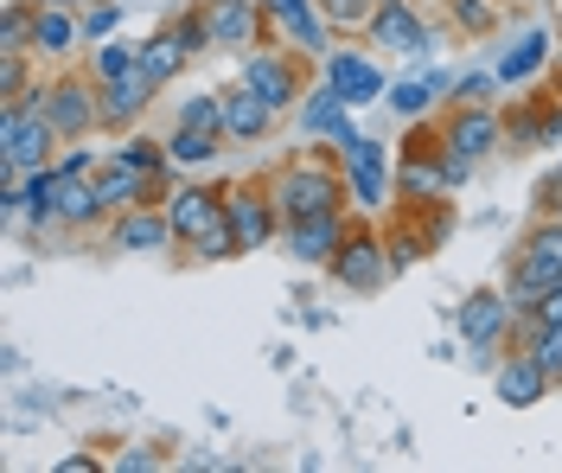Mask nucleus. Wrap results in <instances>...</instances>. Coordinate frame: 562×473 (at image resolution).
Wrapping results in <instances>:
<instances>
[{
	"mask_svg": "<svg viewBox=\"0 0 562 473\" xmlns=\"http://www.w3.org/2000/svg\"><path fill=\"white\" fill-rule=\"evenodd\" d=\"M52 147H58V128L38 103H7V122H0V167L13 173H33V167H52Z\"/></svg>",
	"mask_w": 562,
	"mask_h": 473,
	"instance_id": "1",
	"label": "nucleus"
},
{
	"mask_svg": "<svg viewBox=\"0 0 562 473\" xmlns=\"http://www.w3.org/2000/svg\"><path fill=\"white\" fill-rule=\"evenodd\" d=\"M339 199H346V173H333L326 160H301V167H288L281 185H276V212L288 224L314 218V212H339Z\"/></svg>",
	"mask_w": 562,
	"mask_h": 473,
	"instance_id": "2",
	"label": "nucleus"
},
{
	"mask_svg": "<svg viewBox=\"0 0 562 473\" xmlns=\"http://www.w3.org/2000/svg\"><path fill=\"white\" fill-rule=\"evenodd\" d=\"M550 282H562V218L530 230L525 256H518V269H512V307H518V314H530V307L543 301V289H550Z\"/></svg>",
	"mask_w": 562,
	"mask_h": 473,
	"instance_id": "3",
	"label": "nucleus"
},
{
	"mask_svg": "<svg viewBox=\"0 0 562 473\" xmlns=\"http://www.w3.org/2000/svg\"><path fill=\"white\" fill-rule=\"evenodd\" d=\"M333 142H339V160H346L351 199H358V205H384V199H390V154H384V142L358 135L351 122L333 135Z\"/></svg>",
	"mask_w": 562,
	"mask_h": 473,
	"instance_id": "4",
	"label": "nucleus"
},
{
	"mask_svg": "<svg viewBox=\"0 0 562 473\" xmlns=\"http://www.w3.org/2000/svg\"><path fill=\"white\" fill-rule=\"evenodd\" d=\"M326 269H333V275H339L351 294H371V289H384L390 250L378 244V237H364V230H358V237H346V244H339V256H333Z\"/></svg>",
	"mask_w": 562,
	"mask_h": 473,
	"instance_id": "5",
	"label": "nucleus"
},
{
	"mask_svg": "<svg viewBox=\"0 0 562 473\" xmlns=\"http://www.w3.org/2000/svg\"><path fill=\"white\" fill-rule=\"evenodd\" d=\"M38 110L52 115V128H58V135H90V128H97V122H103V97H90V90H83V83H52V90H38L33 97Z\"/></svg>",
	"mask_w": 562,
	"mask_h": 473,
	"instance_id": "6",
	"label": "nucleus"
},
{
	"mask_svg": "<svg viewBox=\"0 0 562 473\" xmlns=\"http://www.w3.org/2000/svg\"><path fill=\"white\" fill-rule=\"evenodd\" d=\"M512 314H518V307H512V294H492V289L486 294H467V301H460V339L486 352V346H498V339H505Z\"/></svg>",
	"mask_w": 562,
	"mask_h": 473,
	"instance_id": "7",
	"label": "nucleus"
},
{
	"mask_svg": "<svg viewBox=\"0 0 562 473\" xmlns=\"http://www.w3.org/2000/svg\"><path fill=\"white\" fill-rule=\"evenodd\" d=\"M167 218H173V244H199L211 224L224 218V199H217V192H205V185H173Z\"/></svg>",
	"mask_w": 562,
	"mask_h": 473,
	"instance_id": "8",
	"label": "nucleus"
},
{
	"mask_svg": "<svg viewBox=\"0 0 562 473\" xmlns=\"http://www.w3.org/2000/svg\"><path fill=\"white\" fill-rule=\"evenodd\" d=\"M244 83L269 103V110H288V103H301V77H294V65L288 58H276V52H249L244 58Z\"/></svg>",
	"mask_w": 562,
	"mask_h": 473,
	"instance_id": "9",
	"label": "nucleus"
},
{
	"mask_svg": "<svg viewBox=\"0 0 562 473\" xmlns=\"http://www.w3.org/2000/svg\"><path fill=\"white\" fill-rule=\"evenodd\" d=\"M371 38H378L384 52H422V45H428V26H422V13L409 7V0H378Z\"/></svg>",
	"mask_w": 562,
	"mask_h": 473,
	"instance_id": "10",
	"label": "nucleus"
},
{
	"mask_svg": "<svg viewBox=\"0 0 562 473\" xmlns=\"http://www.w3.org/2000/svg\"><path fill=\"white\" fill-rule=\"evenodd\" d=\"M339 244H346V218L339 212H314V218L288 224V250L301 256V262H333Z\"/></svg>",
	"mask_w": 562,
	"mask_h": 473,
	"instance_id": "11",
	"label": "nucleus"
},
{
	"mask_svg": "<svg viewBox=\"0 0 562 473\" xmlns=\"http://www.w3.org/2000/svg\"><path fill=\"white\" fill-rule=\"evenodd\" d=\"M199 13H205V26H211V45H256L262 38L256 0H205Z\"/></svg>",
	"mask_w": 562,
	"mask_h": 473,
	"instance_id": "12",
	"label": "nucleus"
},
{
	"mask_svg": "<svg viewBox=\"0 0 562 473\" xmlns=\"http://www.w3.org/2000/svg\"><path fill=\"white\" fill-rule=\"evenodd\" d=\"M276 115H281V110H269V103H262L249 83L224 90V142H262Z\"/></svg>",
	"mask_w": 562,
	"mask_h": 473,
	"instance_id": "13",
	"label": "nucleus"
},
{
	"mask_svg": "<svg viewBox=\"0 0 562 473\" xmlns=\"http://www.w3.org/2000/svg\"><path fill=\"white\" fill-rule=\"evenodd\" d=\"M543 391H550V371H543V359H537V352H512V359L498 364V397L512 403V409L543 403Z\"/></svg>",
	"mask_w": 562,
	"mask_h": 473,
	"instance_id": "14",
	"label": "nucleus"
},
{
	"mask_svg": "<svg viewBox=\"0 0 562 473\" xmlns=\"http://www.w3.org/2000/svg\"><path fill=\"white\" fill-rule=\"evenodd\" d=\"M326 83L346 97L351 110H358V103H371V97L384 90L378 65H371V58H358V52H326Z\"/></svg>",
	"mask_w": 562,
	"mask_h": 473,
	"instance_id": "15",
	"label": "nucleus"
},
{
	"mask_svg": "<svg viewBox=\"0 0 562 473\" xmlns=\"http://www.w3.org/2000/svg\"><path fill=\"white\" fill-rule=\"evenodd\" d=\"M224 212H231V230H237L244 250H256V244L276 237V199H262V192H231Z\"/></svg>",
	"mask_w": 562,
	"mask_h": 473,
	"instance_id": "16",
	"label": "nucleus"
},
{
	"mask_svg": "<svg viewBox=\"0 0 562 473\" xmlns=\"http://www.w3.org/2000/svg\"><path fill=\"white\" fill-rule=\"evenodd\" d=\"M498 135H505V128H498V115H492L486 103H467V110H460L454 122H448V135H441V142H454L460 154L486 160L492 147H498Z\"/></svg>",
	"mask_w": 562,
	"mask_h": 473,
	"instance_id": "17",
	"label": "nucleus"
},
{
	"mask_svg": "<svg viewBox=\"0 0 562 473\" xmlns=\"http://www.w3.org/2000/svg\"><path fill=\"white\" fill-rule=\"evenodd\" d=\"M154 180H160V173H147V167H135V160L115 154L97 185H103V199L115 205V212H128V205H147V199H154Z\"/></svg>",
	"mask_w": 562,
	"mask_h": 473,
	"instance_id": "18",
	"label": "nucleus"
},
{
	"mask_svg": "<svg viewBox=\"0 0 562 473\" xmlns=\"http://www.w3.org/2000/svg\"><path fill=\"white\" fill-rule=\"evenodd\" d=\"M97 97H103V122H115V128H122V122H135L140 115V103H147V97H154V77L140 71H122V77H109L103 90H97Z\"/></svg>",
	"mask_w": 562,
	"mask_h": 473,
	"instance_id": "19",
	"label": "nucleus"
},
{
	"mask_svg": "<svg viewBox=\"0 0 562 473\" xmlns=\"http://www.w3.org/2000/svg\"><path fill=\"white\" fill-rule=\"evenodd\" d=\"M115 244L122 250H160V244H173V218L167 212H147V205H128L122 224H115Z\"/></svg>",
	"mask_w": 562,
	"mask_h": 473,
	"instance_id": "20",
	"label": "nucleus"
},
{
	"mask_svg": "<svg viewBox=\"0 0 562 473\" xmlns=\"http://www.w3.org/2000/svg\"><path fill=\"white\" fill-rule=\"evenodd\" d=\"M186 58H192V45H186L173 26H167V33H154L147 45H140V71L154 77V90H160V83H173V77L186 71Z\"/></svg>",
	"mask_w": 562,
	"mask_h": 473,
	"instance_id": "21",
	"label": "nucleus"
},
{
	"mask_svg": "<svg viewBox=\"0 0 562 473\" xmlns=\"http://www.w3.org/2000/svg\"><path fill=\"white\" fill-rule=\"evenodd\" d=\"M269 13L288 26V38H294L301 52H326V26L314 20V7H307V0H269Z\"/></svg>",
	"mask_w": 562,
	"mask_h": 473,
	"instance_id": "22",
	"label": "nucleus"
},
{
	"mask_svg": "<svg viewBox=\"0 0 562 473\" xmlns=\"http://www.w3.org/2000/svg\"><path fill=\"white\" fill-rule=\"evenodd\" d=\"M543 58H550V38H543V33H525L512 52H505V58H498V71H492V77H498V83H525V77L543 71Z\"/></svg>",
	"mask_w": 562,
	"mask_h": 473,
	"instance_id": "23",
	"label": "nucleus"
},
{
	"mask_svg": "<svg viewBox=\"0 0 562 473\" xmlns=\"http://www.w3.org/2000/svg\"><path fill=\"white\" fill-rule=\"evenodd\" d=\"M346 110L351 103L326 83V90H314V97L301 103V128H307V135H339V128H346Z\"/></svg>",
	"mask_w": 562,
	"mask_h": 473,
	"instance_id": "24",
	"label": "nucleus"
},
{
	"mask_svg": "<svg viewBox=\"0 0 562 473\" xmlns=\"http://www.w3.org/2000/svg\"><path fill=\"white\" fill-rule=\"evenodd\" d=\"M103 212H109V199H103V185L97 180H70L65 185V212H58L65 224H97Z\"/></svg>",
	"mask_w": 562,
	"mask_h": 473,
	"instance_id": "25",
	"label": "nucleus"
},
{
	"mask_svg": "<svg viewBox=\"0 0 562 473\" xmlns=\"http://www.w3.org/2000/svg\"><path fill=\"white\" fill-rule=\"evenodd\" d=\"M441 90H448V77H441V71L409 77V83H396V90H390V110H396V115H422L435 97H441Z\"/></svg>",
	"mask_w": 562,
	"mask_h": 473,
	"instance_id": "26",
	"label": "nucleus"
},
{
	"mask_svg": "<svg viewBox=\"0 0 562 473\" xmlns=\"http://www.w3.org/2000/svg\"><path fill=\"white\" fill-rule=\"evenodd\" d=\"M217 142H224V135H199V128L179 122L173 135H167V154H173V167H205L211 154H217Z\"/></svg>",
	"mask_w": 562,
	"mask_h": 473,
	"instance_id": "27",
	"label": "nucleus"
},
{
	"mask_svg": "<svg viewBox=\"0 0 562 473\" xmlns=\"http://www.w3.org/2000/svg\"><path fill=\"white\" fill-rule=\"evenodd\" d=\"M70 38H77V26L65 20V7H38V20H33L38 52H70Z\"/></svg>",
	"mask_w": 562,
	"mask_h": 473,
	"instance_id": "28",
	"label": "nucleus"
},
{
	"mask_svg": "<svg viewBox=\"0 0 562 473\" xmlns=\"http://www.w3.org/2000/svg\"><path fill=\"white\" fill-rule=\"evenodd\" d=\"M179 122L199 128V135H224V97H205V90H199V97L179 110Z\"/></svg>",
	"mask_w": 562,
	"mask_h": 473,
	"instance_id": "29",
	"label": "nucleus"
},
{
	"mask_svg": "<svg viewBox=\"0 0 562 473\" xmlns=\"http://www.w3.org/2000/svg\"><path fill=\"white\" fill-rule=\"evenodd\" d=\"M33 20H38V7H7V13H0V52L33 45Z\"/></svg>",
	"mask_w": 562,
	"mask_h": 473,
	"instance_id": "30",
	"label": "nucleus"
},
{
	"mask_svg": "<svg viewBox=\"0 0 562 473\" xmlns=\"http://www.w3.org/2000/svg\"><path fill=\"white\" fill-rule=\"evenodd\" d=\"M562 115H537V110H518L512 122H505V135H512V147H530L537 135H557Z\"/></svg>",
	"mask_w": 562,
	"mask_h": 473,
	"instance_id": "31",
	"label": "nucleus"
},
{
	"mask_svg": "<svg viewBox=\"0 0 562 473\" xmlns=\"http://www.w3.org/2000/svg\"><path fill=\"white\" fill-rule=\"evenodd\" d=\"M403 185H409L416 199H435V192H448V173H441V160H409V167H403Z\"/></svg>",
	"mask_w": 562,
	"mask_h": 473,
	"instance_id": "32",
	"label": "nucleus"
},
{
	"mask_svg": "<svg viewBox=\"0 0 562 473\" xmlns=\"http://www.w3.org/2000/svg\"><path fill=\"white\" fill-rule=\"evenodd\" d=\"M319 13H326L333 26H371L378 0H319Z\"/></svg>",
	"mask_w": 562,
	"mask_h": 473,
	"instance_id": "33",
	"label": "nucleus"
},
{
	"mask_svg": "<svg viewBox=\"0 0 562 473\" xmlns=\"http://www.w3.org/2000/svg\"><path fill=\"white\" fill-rule=\"evenodd\" d=\"M135 65H140V45L135 52H128V45H103V52H97V77H103V83L122 77V71H135Z\"/></svg>",
	"mask_w": 562,
	"mask_h": 473,
	"instance_id": "34",
	"label": "nucleus"
},
{
	"mask_svg": "<svg viewBox=\"0 0 562 473\" xmlns=\"http://www.w3.org/2000/svg\"><path fill=\"white\" fill-rule=\"evenodd\" d=\"M530 352L543 359L550 378H562V320H557V327H537V346H530Z\"/></svg>",
	"mask_w": 562,
	"mask_h": 473,
	"instance_id": "35",
	"label": "nucleus"
},
{
	"mask_svg": "<svg viewBox=\"0 0 562 473\" xmlns=\"http://www.w3.org/2000/svg\"><path fill=\"white\" fill-rule=\"evenodd\" d=\"M0 90H7V103H26V65H20V52L0 58Z\"/></svg>",
	"mask_w": 562,
	"mask_h": 473,
	"instance_id": "36",
	"label": "nucleus"
},
{
	"mask_svg": "<svg viewBox=\"0 0 562 473\" xmlns=\"http://www.w3.org/2000/svg\"><path fill=\"white\" fill-rule=\"evenodd\" d=\"M122 160H135V167H147V173H167V160H173V154H167V147H154V142H128V147H122Z\"/></svg>",
	"mask_w": 562,
	"mask_h": 473,
	"instance_id": "37",
	"label": "nucleus"
},
{
	"mask_svg": "<svg viewBox=\"0 0 562 473\" xmlns=\"http://www.w3.org/2000/svg\"><path fill=\"white\" fill-rule=\"evenodd\" d=\"M416 256H422V244L409 237V230H403V224H396V230H390V269H409Z\"/></svg>",
	"mask_w": 562,
	"mask_h": 473,
	"instance_id": "38",
	"label": "nucleus"
},
{
	"mask_svg": "<svg viewBox=\"0 0 562 473\" xmlns=\"http://www.w3.org/2000/svg\"><path fill=\"white\" fill-rule=\"evenodd\" d=\"M530 320H537V327H557V320H562V282H550V289H543V301L530 307Z\"/></svg>",
	"mask_w": 562,
	"mask_h": 473,
	"instance_id": "39",
	"label": "nucleus"
},
{
	"mask_svg": "<svg viewBox=\"0 0 562 473\" xmlns=\"http://www.w3.org/2000/svg\"><path fill=\"white\" fill-rule=\"evenodd\" d=\"M454 20L467 26V33H480V26H492V7L486 0H454Z\"/></svg>",
	"mask_w": 562,
	"mask_h": 473,
	"instance_id": "40",
	"label": "nucleus"
},
{
	"mask_svg": "<svg viewBox=\"0 0 562 473\" xmlns=\"http://www.w3.org/2000/svg\"><path fill=\"white\" fill-rule=\"evenodd\" d=\"M454 97H460V103H486V97H492V77H486V71L460 77V83H454Z\"/></svg>",
	"mask_w": 562,
	"mask_h": 473,
	"instance_id": "41",
	"label": "nucleus"
},
{
	"mask_svg": "<svg viewBox=\"0 0 562 473\" xmlns=\"http://www.w3.org/2000/svg\"><path fill=\"white\" fill-rule=\"evenodd\" d=\"M90 167H97V154H90V147H77V154L58 160V173H65V180H90Z\"/></svg>",
	"mask_w": 562,
	"mask_h": 473,
	"instance_id": "42",
	"label": "nucleus"
},
{
	"mask_svg": "<svg viewBox=\"0 0 562 473\" xmlns=\"http://www.w3.org/2000/svg\"><path fill=\"white\" fill-rule=\"evenodd\" d=\"M115 20H122L115 7H97V13L83 20V38H109V33H115Z\"/></svg>",
	"mask_w": 562,
	"mask_h": 473,
	"instance_id": "43",
	"label": "nucleus"
},
{
	"mask_svg": "<svg viewBox=\"0 0 562 473\" xmlns=\"http://www.w3.org/2000/svg\"><path fill=\"white\" fill-rule=\"evenodd\" d=\"M38 7H70V0H38Z\"/></svg>",
	"mask_w": 562,
	"mask_h": 473,
	"instance_id": "44",
	"label": "nucleus"
}]
</instances>
